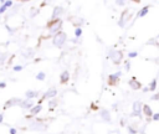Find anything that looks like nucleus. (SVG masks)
<instances>
[{
  "label": "nucleus",
  "mask_w": 159,
  "mask_h": 134,
  "mask_svg": "<svg viewBox=\"0 0 159 134\" xmlns=\"http://www.w3.org/2000/svg\"><path fill=\"white\" fill-rule=\"evenodd\" d=\"M75 36H76L77 38H80V37L82 36V27L77 26V27L75 29Z\"/></svg>",
  "instance_id": "obj_24"
},
{
  "label": "nucleus",
  "mask_w": 159,
  "mask_h": 134,
  "mask_svg": "<svg viewBox=\"0 0 159 134\" xmlns=\"http://www.w3.org/2000/svg\"><path fill=\"white\" fill-rule=\"evenodd\" d=\"M130 66H132L130 61H129V60H127V61H125V63H124V69H125V71H129V69H130Z\"/></svg>",
  "instance_id": "obj_29"
},
{
  "label": "nucleus",
  "mask_w": 159,
  "mask_h": 134,
  "mask_svg": "<svg viewBox=\"0 0 159 134\" xmlns=\"http://www.w3.org/2000/svg\"><path fill=\"white\" fill-rule=\"evenodd\" d=\"M35 78H36L37 81H43V79L46 78V73L41 71V72H39V73L36 74V77H35Z\"/></svg>",
  "instance_id": "obj_23"
},
{
  "label": "nucleus",
  "mask_w": 159,
  "mask_h": 134,
  "mask_svg": "<svg viewBox=\"0 0 159 134\" xmlns=\"http://www.w3.org/2000/svg\"><path fill=\"white\" fill-rule=\"evenodd\" d=\"M9 133H10V134H17V130H16L15 128H12V127H11V128L9 129Z\"/></svg>",
  "instance_id": "obj_34"
},
{
  "label": "nucleus",
  "mask_w": 159,
  "mask_h": 134,
  "mask_svg": "<svg viewBox=\"0 0 159 134\" xmlns=\"http://www.w3.org/2000/svg\"><path fill=\"white\" fill-rule=\"evenodd\" d=\"M129 20H130V12H129V10H124L120 14V17L118 20V26L122 27V29H124L127 26V24H128Z\"/></svg>",
  "instance_id": "obj_5"
},
{
  "label": "nucleus",
  "mask_w": 159,
  "mask_h": 134,
  "mask_svg": "<svg viewBox=\"0 0 159 134\" xmlns=\"http://www.w3.org/2000/svg\"><path fill=\"white\" fill-rule=\"evenodd\" d=\"M20 1H29V0H20Z\"/></svg>",
  "instance_id": "obj_41"
},
{
  "label": "nucleus",
  "mask_w": 159,
  "mask_h": 134,
  "mask_svg": "<svg viewBox=\"0 0 159 134\" xmlns=\"http://www.w3.org/2000/svg\"><path fill=\"white\" fill-rule=\"evenodd\" d=\"M89 108H91L92 110H99V107H98L94 102H93V103H91V107H89Z\"/></svg>",
  "instance_id": "obj_32"
},
{
  "label": "nucleus",
  "mask_w": 159,
  "mask_h": 134,
  "mask_svg": "<svg viewBox=\"0 0 159 134\" xmlns=\"http://www.w3.org/2000/svg\"><path fill=\"white\" fill-rule=\"evenodd\" d=\"M57 104H58V100L56 99V97H55V98L48 99V108H50V109H53V108H55Z\"/></svg>",
  "instance_id": "obj_21"
},
{
  "label": "nucleus",
  "mask_w": 159,
  "mask_h": 134,
  "mask_svg": "<svg viewBox=\"0 0 159 134\" xmlns=\"http://www.w3.org/2000/svg\"><path fill=\"white\" fill-rule=\"evenodd\" d=\"M157 87H158V81H157V78H153V79L150 81V83L148 84L149 92H154V91L157 89Z\"/></svg>",
  "instance_id": "obj_19"
},
{
  "label": "nucleus",
  "mask_w": 159,
  "mask_h": 134,
  "mask_svg": "<svg viewBox=\"0 0 159 134\" xmlns=\"http://www.w3.org/2000/svg\"><path fill=\"white\" fill-rule=\"evenodd\" d=\"M149 9H150V5L143 6V7L138 11V17H144V16H147V14L149 12Z\"/></svg>",
  "instance_id": "obj_18"
},
{
  "label": "nucleus",
  "mask_w": 159,
  "mask_h": 134,
  "mask_svg": "<svg viewBox=\"0 0 159 134\" xmlns=\"http://www.w3.org/2000/svg\"><path fill=\"white\" fill-rule=\"evenodd\" d=\"M150 119H152V120H155V122L159 120V113H153L152 117H150Z\"/></svg>",
  "instance_id": "obj_31"
},
{
  "label": "nucleus",
  "mask_w": 159,
  "mask_h": 134,
  "mask_svg": "<svg viewBox=\"0 0 159 134\" xmlns=\"http://www.w3.org/2000/svg\"><path fill=\"white\" fill-rule=\"evenodd\" d=\"M99 117L102 118V120H104V122H107V123H111V120H112L111 113H109V110L106 109V108H102V109L99 110Z\"/></svg>",
  "instance_id": "obj_12"
},
{
  "label": "nucleus",
  "mask_w": 159,
  "mask_h": 134,
  "mask_svg": "<svg viewBox=\"0 0 159 134\" xmlns=\"http://www.w3.org/2000/svg\"><path fill=\"white\" fill-rule=\"evenodd\" d=\"M66 41H67V35H66V32H63V31H58V32L55 34L53 37H52V45H53L55 47H58V48L63 47V45L66 43Z\"/></svg>",
  "instance_id": "obj_2"
},
{
  "label": "nucleus",
  "mask_w": 159,
  "mask_h": 134,
  "mask_svg": "<svg viewBox=\"0 0 159 134\" xmlns=\"http://www.w3.org/2000/svg\"><path fill=\"white\" fill-rule=\"evenodd\" d=\"M130 1H133V2H140V0H130Z\"/></svg>",
  "instance_id": "obj_40"
},
{
  "label": "nucleus",
  "mask_w": 159,
  "mask_h": 134,
  "mask_svg": "<svg viewBox=\"0 0 159 134\" xmlns=\"http://www.w3.org/2000/svg\"><path fill=\"white\" fill-rule=\"evenodd\" d=\"M42 110V105L41 104H34V107L30 108V115H37Z\"/></svg>",
  "instance_id": "obj_15"
},
{
  "label": "nucleus",
  "mask_w": 159,
  "mask_h": 134,
  "mask_svg": "<svg viewBox=\"0 0 159 134\" xmlns=\"http://www.w3.org/2000/svg\"><path fill=\"white\" fill-rule=\"evenodd\" d=\"M46 27H47V30H48V32H50L51 35H55V34H57L58 31H61L62 20H61V19H51V20L47 22Z\"/></svg>",
  "instance_id": "obj_1"
},
{
  "label": "nucleus",
  "mask_w": 159,
  "mask_h": 134,
  "mask_svg": "<svg viewBox=\"0 0 159 134\" xmlns=\"http://www.w3.org/2000/svg\"><path fill=\"white\" fill-rule=\"evenodd\" d=\"M6 53H0V65H4V62L6 61Z\"/></svg>",
  "instance_id": "obj_28"
},
{
  "label": "nucleus",
  "mask_w": 159,
  "mask_h": 134,
  "mask_svg": "<svg viewBox=\"0 0 159 134\" xmlns=\"http://www.w3.org/2000/svg\"><path fill=\"white\" fill-rule=\"evenodd\" d=\"M65 12V9L62 6H55L53 10H52V15H51V19H60Z\"/></svg>",
  "instance_id": "obj_11"
},
{
  "label": "nucleus",
  "mask_w": 159,
  "mask_h": 134,
  "mask_svg": "<svg viewBox=\"0 0 159 134\" xmlns=\"http://www.w3.org/2000/svg\"><path fill=\"white\" fill-rule=\"evenodd\" d=\"M140 89H142V91H143L144 93H147V92H149V88H148V87H144V88H140Z\"/></svg>",
  "instance_id": "obj_38"
},
{
  "label": "nucleus",
  "mask_w": 159,
  "mask_h": 134,
  "mask_svg": "<svg viewBox=\"0 0 159 134\" xmlns=\"http://www.w3.org/2000/svg\"><path fill=\"white\" fill-rule=\"evenodd\" d=\"M122 77V71H117L116 73H111L108 74V78H107V84L113 87V86H117L119 79Z\"/></svg>",
  "instance_id": "obj_4"
},
{
  "label": "nucleus",
  "mask_w": 159,
  "mask_h": 134,
  "mask_svg": "<svg viewBox=\"0 0 159 134\" xmlns=\"http://www.w3.org/2000/svg\"><path fill=\"white\" fill-rule=\"evenodd\" d=\"M108 58L114 63V65H120V62L123 61V52L120 50H116L112 48L108 51Z\"/></svg>",
  "instance_id": "obj_3"
},
{
  "label": "nucleus",
  "mask_w": 159,
  "mask_h": 134,
  "mask_svg": "<svg viewBox=\"0 0 159 134\" xmlns=\"http://www.w3.org/2000/svg\"><path fill=\"white\" fill-rule=\"evenodd\" d=\"M25 97L27 99H34V98H37L39 97V92L37 91H32V89H29L25 92Z\"/></svg>",
  "instance_id": "obj_16"
},
{
  "label": "nucleus",
  "mask_w": 159,
  "mask_h": 134,
  "mask_svg": "<svg viewBox=\"0 0 159 134\" xmlns=\"http://www.w3.org/2000/svg\"><path fill=\"white\" fill-rule=\"evenodd\" d=\"M5 87H6V82H0V89H2Z\"/></svg>",
  "instance_id": "obj_37"
},
{
  "label": "nucleus",
  "mask_w": 159,
  "mask_h": 134,
  "mask_svg": "<svg viewBox=\"0 0 159 134\" xmlns=\"http://www.w3.org/2000/svg\"><path fill=\"white\" fill-rule=\"evenodd\" d=\"M6 10H7V7H6L4 4H1V6H0V14H4Z\"/></svg>",
  "instance_id": "obj_33"
},
{
  "label": "nucleus",
  "mask_w": 159,
  "mask_h": 134,
  "mask_svg": "<svg viewBox=\"0 0 159 134\" xmlns=\"http://www.w3.org/2000/svg\"><path fill=\"white\" fill-rule=\"evenodd\" d=\"M29 128H30V130L42 132V130H46L47 125H46V124H43V123H41V122H40V119H37V120L30 122V125H29Z\"/></svg>",
  "instance_id": "obj_6"
},
{
  "label": "nucleus",
  "mask_w": 159,
  "mask_h": 134,
  "mask_svg": "<svg viewBox=\"0 0 159 134\" xmlns=\"http://www.w3.org/2000/svg\"><path fill=\"white\" fill-rule=\"evenodd\" d=\"M4 122V114L2 113H0V124Z\"/></svg>",
  "instance_id": "obj_39"
},
{
  "label": "nucleus",
  "mask_w": 159,
  "mask_h": 134,
  "mask_svg": "<svg viewBox=\"0 0 159 134\" xmlns=\"http://www.w3.org/2000/svg\"><path fill=\"white\" fill-rule=\"evenodd\" d=\"M127 129H128V133L129 134H137V133H139V129L135 128V125H133V124H128L127 125Z\"/></svg>",
  "instance_id": "obj_20"
},
{
  "label": "nucleus",
  "mask_w": 159,
  "mask_h": 134,
  "mask_svg": "<svg viewBox=\"0 0 159 134\" xmlns=\"http://www.w3.org/2000/svg\"><path fill=\"white\" fill-rule=\"evenodd\" d=\"M142 105L143 103L140 100H135L132 105V113H130V117H140L142 114Z\"/></svg>",
  "instance_id": "obj_8"
},
{
  "label": "nucleus",
  "mask_w": 159,
  "mask_h": 134,
  "mask_svg": "<svg viewBox=\"0 0 159 134\" xmlns=\"http://www.w3.org/2000/svg\"><path fill=\"white\" fill-rule=\"evenodd\" d=\"M6 30H7L10 34H14V31H15L14 29H11V27H10V26H7V25H6Z\"/></svg>",
  "instance_id": "obj_36"
},
{
  "label": "nucleus",
  "mask_w": 159,
  "mask_h": 134,
  "mask_svg": "<svg viewBox=\"0 0 159 134\" xmlns=\"http://www.w3.org/2000/svg\"><path fill=\"white\" fill-rule=\"evenodd\" d=\"M70 82V72L68 71H62V73L60 74V83L61 84H67Z\"/></svg>",
  "instance_id": "obj_13"
},
{
  "label": "nucleus",
  "mask_w": 159,
  "mask_h": 134,
  "mask_svg": "<svg viewBox=\"0 0 159 134\" xmlns=\"http://www.w3.org/2000/svg\"><path fill=\"white\" fill-rule=\"evenodd\" d=\"M24 69V66H21V65H15L14 67H12V71L14 72H20V71H22Z\"/></svg>",
  "instance_id": "obj_25"
},
{
  "label": "nucleus",
  "mask_w": 159,
  "mask_h": 134,
  "mask_svg": "<svg viewBox=\"0 0 159 134\" xmlns=\"http://www.w3.org/2000/svg\"><path fill=\"white\" fill-rule=\"evenodd\" d=\"M159 99V94L158 93H154L153 97H152V100H158Z\"/></svg>",
  "instance_id": "obj_35"
},
{
  "label": "nucleus",
  "mask_w": 159,
  "mask_h": 134,
  "mask_svg": "<svg viewBox=\"0 0 159 134\" xmlns=\"http://www.w3.org/2000/svg\"><path fill=\"white\" fill-rule=\"evenodd\" d=\"M2 4L9 9V7H11V6H12V0H5Z\"/></svg>",
  "instance_id": "obj_30"
},
{
  "label": "nucleus",
  "mask_w": 159,
  "mask_h": 134,
  "mask_svg": "<svg viewBox=\"0 0 159 134\" xmlns=\"http://www.w3.org/2000/svg\"><path fill=\"white\" fill-rule=\"evenodd\" d=\"M34 53H35V51L34 50H31V48H27L22 55H24V57L25 58H31L32 56H34Z\"/></svg>",
  "instance_id": "obj_22"
},
{
  "label": "nucleus",
  "mask_w": 159,
  "mask_h": 134,
  "mask_svg": "<svg viewBox=\"0 0 159 134\" xmlns=\"http://www.w3.org/2000/svg\"><path fill=\"white\" fill-rule=\"evenodd\" d=\"M127 1H128V0H114V2H116L118 6H124V5L127 4Z\"/></svg>",
  "instance_id": "obj_27"
},
{
  "label": "nucleus",
  "mask_w": 159,
  "mask_h": 134,
  "mask_svg": "<svg viewBox=\"0 0 159 134\" xmlns=\"http://www.w3.org/2000/svg\"><path fill=\"white\" fill-rule=\"evenodd\" d=\"M128 86L133 89V91H138V89H140L143 86H142V83L139 82V79L135 77V76H133L130 79H128Z\"/></svg>",
  "instance_id": "obj_10"
},
{
  "label": "nucleus",
  "mask_w": 159,
  "mask_h": 134,
  "mask_svg": "<svg viewBox=\"0 0 159 134\" xmlns=\"http://www.w3.org/2000/svg\"><path fill=\"white\" fill-rule=\"evenodd\" d=\"M142 112H143L144 115L148 117V118H150L152 114H153V110H152V108H150L148 104H143V105H142Z\"/></svg>",
  "instance_id": "obj_17"
},
{
  "label": "nucleus",
  "mask_w": 159,
  "mask_h": 134,
  "mask_svg": "<svg viewBox=\"0 0 159 134\" xmlns=\"http://www.w3.org/2000/svg\"><path fill=\"white\" fill-rule=\"evenodd\" d=\"M57 96V89L56 88H53V87H51V88H48L45 93H43V96L41 97V99L39 100V104H41L45 99H51V98H55Z\"/></svg>",
  "instance_id": "obj_7"
},
{
  "label": "nucleus",
  "mask_w": 159,
  "mask_h": 134,
  "mask_svg": "<svg viewBox=\"0 0 159 134\" xmlns=\"http://www.w3.org/2000/svg\"><path fill=\"white\" fill-rule=\"evenodd\" d=\"M21 100H22V99H21V98H17V97L7 99V100L5 102V104H4V110H6V109H9V108H12V107H16V105H20Z\"/></svg>",
  "instance_id": "obj_9"
},
{
  "label": "nucleus",
  "mask_w": 159,
  "mask_h": 134,
  "mask_svg": "<svg viewBox=\"0 0 159 134\" xmlns=\"http://www.w3.org/2000/svg\"><path fill=\"white\" fill-rule=\"evenodd\" d=\"M137 56H138V52H137V51H129V52H128L129 60H130V58H135Z\"/></svg>",
  "instance_id": "obj_26"
},
{
  "label": "nucleus",
  "mask_w": 159,
  "mask_h": 134,
  "mask_svg": "<svg viewBox=\"0 0 159 134\" xmlns=\"http://www.w3.org/2000/svg\"><path fill=\"white\" fill-rule=\"evenodd\" d=\"M34 100L32 99H27V98H25V99H22L21 100V103H20V107L22 108V109H30L31 107H34Z\"/></svg>",
  "instance_id": "obj_14"
}]
</instances>
